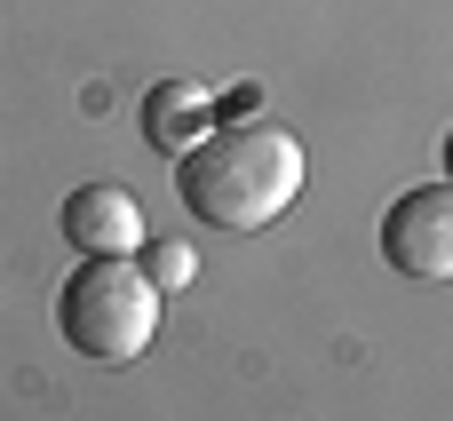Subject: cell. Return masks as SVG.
I'll return each instance as SVG.
<instances>
[{"instance_id":"7","label":"cell","mask_w":453,"mask_h":421,"mask_svg":"<svg viewBox=\"0 0 453 421\" xmlns=\"http://www.w3.org/2000/svg\"><path fill=\"white\" fill-rule=\"evenodd\" d=\"M446 183H453V127H446Z\"/></svg>"},{"instance_id":"1","label":"cell","mask_w":453,"mask_h":421,"mask_svg":"<svg viewBox=\"0 0 453 421\" xmlns=\"http://www.w3.org/2000/svg\"><path fill=\"white\" fill-rule=\"evenodd\" d=\"M175 191H183V207H191L207 231H263V223H279V215L295 207V191H303V143H295L279 119H263V111L215 119V127L183 151Z\"/></svg>"},{"instance_id":"6","label":"cell","mask_w":453,"mask_h":421,"mask_svg":"<svg viewBox=\"0 0 453 421\" xmlns=\"http://www.w3.org/2000/svg\"><path fill=\"white\" fill-rule=\"evenodd\" d=\"M143 271H151V287L167 295V287H183V279H191V247H175V239H151V247H143Z\"/></svg>"},{"instance_id":"3","label":"cell","mask_w":453,"mask_h":421,"mask_svg":"<svg viewBox=\"0 0 453 421\" xmlns=\"http://www.w3.org/2000/svg\"><path fill=\"white\" fill-rule=\"evenodd\" d=\"M382 255L406 279H453V183H414L390 199Z\"/></svg>"},{"instance_id":"2","label":"cell","mask_w":453,"mask_h":421,"mask_svg":"<svg viewBox=\"0 0 453 421\" xmlns=\"http://www.w3.org/2000/svg\"><path fill=\"white\" fill-rule=\"evenodd\" d=\"M56 334L80 358H96V366L143 358L151 334H159V287H151V271L135 255H88L64 279V295H56Z\"/></svg>"},{"instance_id":"5","label":"cell","mask_w":453,"mask_h":421,"mask_svg":"<svg viewBox=\"0 0 453 421\" xmlns=\"http://www.w3.org/2000/svg\"><path fill=\"white\" fill-rule=\"evenodd\" d=\"M135 127H143V143H151V151H175V159H183V151L215 127V103H207V88H199V80H159V88H143Z\"/></svg>"},{"instance_id":"4","label":"cell","mask_w":453,"mask_h":421,"mask_svg":"<svg viewBox=\"0 0 453 421\" xmlns=\"http://www.w3.org/2000/svg\"><path fill=\"white\" fill-rule=\"evenodd\" d=\"M56 223H64V239L80 255H135V239H143V207L119 183H80Z\"/></svg>"}]
</instances>
